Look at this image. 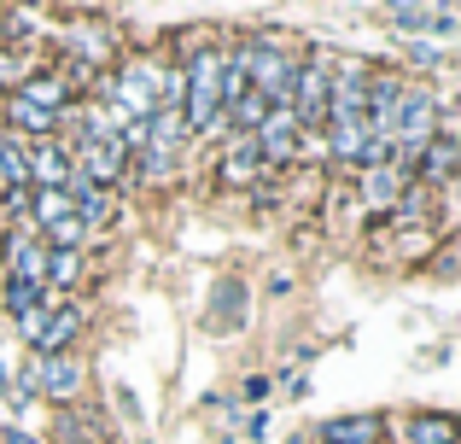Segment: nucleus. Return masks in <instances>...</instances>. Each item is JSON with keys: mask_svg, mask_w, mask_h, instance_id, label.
Instances as JSON below:
<instances>
[{"mask_svg": "<svg viewBox=\"0 0 461 444\" xmlns=\"http://www.w3.org/2000/svg\"><path fill=\"white\" fill-rule=\"evenodd\" d=\"M181 77H187V100H181L187 129L216 135V117H222V53H216V47H199L193 59H181Z\"/></svg>", "mask_w": 461, "mask_h": 444, "instance_id": "1", "label": "nucleus"}, {"mask_svg": "<svg viewBox=\"0 0 461 444\" xmlns=\"http://www.w3.org/2000/svg\"><path fill=\"white\" fill-rule=\"evenodd\" d=\"M327 88H333V65H327V59H304V65L293 70V100H286V112H293L298 135H321L327 129Z\"/></svg>", "mask_w": 461, "mask_h": 444, "instance_id": "2", "label": "nucleus"}, {"mask_svg": "<svg viewBox=\"0 0 461 444\" xmlns=\"http://www.w3.org/2000/svg\"><path fill=\"white\" fill-rule=\"evenodd\" d=\"M293 59L269 41H251V94H263L269 105H286L293 100Z\"/></svg>", "mask_w": 461, "mask_h": 444, "instance_id": "3", "label": "nucleus"}, {"mask_svg": "<svg viewBox=\"0 0 461 444\" xmlns=\"http://www.w3.org/2000/svg\"><path fill=\"white\" fill-rule=\"evenodd\" d=\"M70 170H77L82 182H94V187L112 194V182L129 176V152H123V140H82V152L70 159Z\"/></svg>", "mask_w": 461, "mask_h": 444, "instance_id": "4", "label": "nucleus"}, {"mask_svg": "<svg viewBox=\"0 0 461 444\" xmlns=\"http://www.w3.org/2000/svg\"><path fill=\"white\" fill-rule=\"evenodd\" d=\"M23 170H30V187L35 194H65L70 187V152L59 147V140H30L23 147Z\"/></svg>", "mask_w": 461, "mask_h": 444, "instance_id": "5", "label": "nucleus"}, {"mask_svg": "<svg viewBox=\"0 0 461 444\" xmlns=\"http://www.w3.org/2000/svg\"><path fill=\"white\" fill-rule=\"evenodd\" d=\"M258 159H263V170H281V164H293L298 159V123H293V112L286 105H269V117L258 123Z\"/></svg>", "mask_w": 461, "mask_h": 444, "instance_id": "6", "label": "nucleus"}, {"mask_svg": "<svg viewBox=\"0 0 461 444\" xmlns=\"http://www.w3.org/2000/svg\"><path fill=\"white\" fill-rule=\"evenodd\" d=\"M112 112L147 123V117L158 112V65H129L123 77L112 82Z\"/></svg>", "mask_w": 461, "mask_h": 444, "instance_id": "7", "label": "nucleus"}, {"mask_svg": "<svg viewBox=\"0 0 461 444\" xmlns=\"http://www.w3.org/2000/svg\"><path fill=\"white\" fill-rule=\"evenodd\" d=\"M0 258H6V281L47 286L41 281V275H47V246H41V234H35V228H12V234L0 240Z\"/></svg>", "mask_w": 461, "mask_h": 444, "instance_id": "8", "label": "nucleus"}, {"mask_svg": "<svg viewBox=\"0 0 461 444\" xmlns=\"http://www.w3.org/2000/svg\"><path fill=\"white\" fill-rule=\"evenodd\" d=\"M456 159H461V147H456V123H450V112H438V135L420 147L415 170L427 176L432 187H438V182H450V176H456Z\"/></svg>", "mask_w": 461, "mask_h": 444, "instance_id": "9", "label": "nucleus"}, {"mask_svg": "<svg viewBox=\"0 0 461 444\" xmlns=\"http://www.w3.org/2000/svg\"><path fill=\"white\" fill-rule=\"evenodd\" d=\"M35 392H47L53 403L82 398V363L77 357H35Z\"/></svg>", "mask_w": 461, "mask_h": 444, "instance_id": "10", "label": "nucleus"}, {"mask_svg": "<svg viewBox=\"0 0 461 444\" xmlns=\"http://www.w3.org/2000/svg\"><path fill=\"white\" fill-rule=\"evenodd\" d=\"M70 217H77L82 228H100V222H112L117 217V205H112V194L105 187H94V182H82V176H70Z\"/></svg>", "mask_w": 461, "mask_h": 444, "instance_id": "11", "label": "nucleus"}, {"mask_svg": "<svg viewBox=\"0 0 461 444\" xmlns=\"http://www.w3.org/2000/svg\"><path fill=\"white\" fill-rule=\"evenodd\" d=\"M216 170H222V182H228V187H251V182L263 176L258 140H251V135H234V140H228V152H222V164H216Z\"/></svg>", "mask_w": 461, "mask_h": 444, "instance_id": "12", "label": "nucleus"}, {"mask_svg": "<svg viewBox=\"0 0 461 444\" xmlns=\"http://www.w3.org/2000/svg\"><path fill=\"white\" fill-rule=\"evenodd\" d=\"M0 123H18L23 135H35V140H53V129H59V112H41L35 100H23V94H12V100L0 105Z\"/></svg>", "mask_w": 461, "mask_h": 444, "instance_id": "13", "label": "nucleus"}, {"mask_svg": "<svg viewBox=\"0 0 461 444\" xmlns=\"http://www.w3.org/2000/svg\"><path fill=\"white\" fill-rule=\"evenodd\" d=\"M403 187H409V176L397 170V164H380V170H362V205H368V211H392Z\"/></svg>", "mask_w": 461, "mask_h": 444, "instance_id": "14", "label": "nucleus"}, {"mask_svg": "<svg viewBox=\"0 0 461 444\" xmlns=\"http://www.w3.org/2000/svg\"><path fill=\"white\" fill-rule=\"evenodd\" d=\"M234 333V328H246V286L240 281H222L216 286V298H211V333Z\"/></svg>", "mask_w": 461, "mask_h": 444, "instance_id": "15", "label": "nucleus"}, {"mask_svg": "<svg viewBox=\"0 0 461 444\" xmlns=\"http://www.w3.org/2000/svg\"><path fill=\"white\" fill-rule=\"evenodd\" d=\"M380 439V415H339L321 421V444H374Z\"/></svg>", "mask_w": 461, "mask_h": 444, "instance_id": "16", "label": "nucleus"}, {"mask_svg": "<svg viewBox=\"0 0 461 444\" xmlns=\"http://www.w3.org/2000/svg\"><path fill=\"white\" fill-rule=\"evenodd\" d=\"M176 164H181V147H176V140H147V147L135 152V170L147 176V182H169V176H176Z\"/></svg>", "mask_w": 461, "mask_h": 444, "instance_id": "17", "label": "nucleus"}, {"mask_svg": "<svg viewBox=\"0 0 461 444\" xmlns=\"http://www.w3.org/2000/svg\"><path fill=\"white\" fill-rule=\"evenodd\" d=\"M403 444H456V421L450 415H415L403 427Z\"/></svg>", "mask_w": 461, "mask_h": 444, "instance_id": "18", "label": "nucleus"}, {"mask_svg": "<svg viewBox=\"0 0 461 444\" xmlns=\"http://www.w3.org/2000/svg\"><path fill=\"white\" fill-rule=\"evenodd\" d=\"M41 304H47V286H35V281H6V316H12V322H30Z\"/></svg>", "mask_w": 461, "mask_h": 444, "instance_id": "19", "label": "nucleus"}, {"mask_svg": "<svg viewBox=\"0 0 461 444\" xmlns=\"http://www.w3.org/2000/svg\"><path fill=\"white\" fill-rule=\"evenodd\" d=\"M70 217V194H35L30 187V228L41 234V228H53V222H65Z\"/></svg>", "mask_w": 461, "mask_h": 444, "instance_id": "20", "label": "nucleus"}, {"mask_svg": "<svg viewBox=\"0 0 461 444\" xmlns=\"http://www.w3.org/2000/svg\"><path fill=\"white\" fill-rule=\"evenodd\" d=\"M47 293H59V286H77L82 281V258L77 251H47Z\"/></svg>", "mask_w": 461, "mask_h": 444, "instance_id": "21", "label": "nucleus"}, {"mask_svg": "<svg viewBox=\"0 0 461 444\" xmlns=\"http://www.w3.org/2000/svg\"><path fill=\"white\" fill-rule=\"evenodd\" d=\"M392 222L397 228H420V222H427V187H403L397 205H392Z\"/></svg>", "mask_w": 461, "mask_h": 444, "instance_id": "22", "label": "nucleus"}, {"mask_svg": "<svg viewBox=\"0 0 461 444\" xmlns=\"http://www.w3.org/2000/svg\"><path fill=\"white\" fill-rule=\"evenodd\" d=\"M23 82H30V53L23 47H0V88L18 94Z\"/></svg>", "mask_w": 461, "mask_h": 444, "instance_id": "23", "label": "nucleus"}, {"mask_svg": "<svg viewBox=\"0 0 461 444\" xmlns=\"http://www.w3.org/2000/svg\"><path fill=\"white\" fill-rule=\"evenodd\" d=\"M385 18H392V23H403V30H420V23H432V6H392Z\"/></svg>", "mask_w": 461, "mask_h": 444, "instance_id": "24", "label": "nucleus"}, {"mask_svg": "<svg viewBox=\"0 0 461 444\" xmlns=\"http://www.w3.org/2000/svg\"><path fill=\"white\" fill-rule=\"evenodd\" d=\"M0 444H41V439L23 433V427H12V421H0Z\"/></svg>", "mask_w": 461, "mask_h": 444, "instance_id": "25", "label": "nucleus"}, {"mask_svg": "<svg viewBox=\"0 0 461 444\" xmlns=\"http://www.w3.org/2000/svg\"><path fill=\"white\" fill-rule=\"evenodd\" d=\"M432 275H444V281H450V275H456V246H444L438 258H432Z\"/></svg>", "mask_w": 461, "mask_h": 444, "instance_id": "26", "label": "nucleus"}]
</instances>
